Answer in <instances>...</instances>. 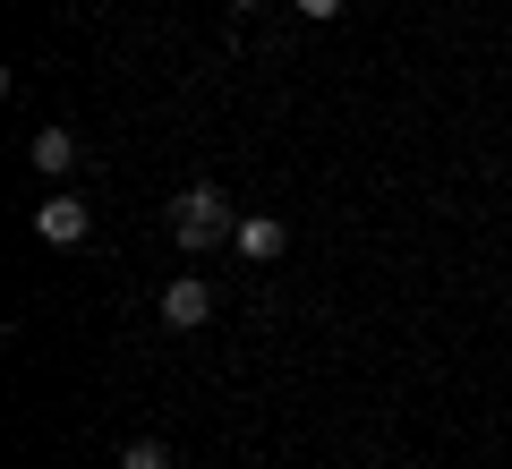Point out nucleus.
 Instances as JSON below:
<instances>
[{
	"label": "nucleus",
	"mask_w": 512,
	"mask_h": 469,
	"mask_svg": "<svg viewBox=\"0 0 512 469\" xmlns=\"http://www.w3.org/2000/svg\"><path fill=\"white\" fill-rule=\"evenodd\" d=\"M239 231V214H231V197L222 188H180V205H171V239H180L188 256H205V248H222V239Z\"/></svg>",
	"instance_id": "f257e3e1"
},
{
	"label": "nucleus",
	"mask_w": 512,
	"mask_h": 469,
	"mask_svg": "<svg viewBox=\"0 0 512 469\" xmlns=\"http://www.w3.org/2000/svg\"><path fill=\"white\" fill-rule=\"evenodd\" d=\"M86 231H94V214H86L77 197H52V205H35V239H43V248H77Z\"/></svg>",
	"instance_id": "7ed1b4c3"
},
{
	"label": "nucleus",
	"mask_w": 512,
	"mask_h": 469,
	"mask_svg": "<svg viewBox=\"0 0 512 469\" xmlns=\"http://www.w3.org/2000/svg\"><path fill=\"white\" fill-rule=\"evenodd\" d=\"M231 248L248 256V265H274V256L291 248V231H282L274 214H239V231H231Z\"/></svg>",
	"instance_id": "20e7f679"
},
{
	"label": "nucleus",
	"mask_w": 512,
	"mask_h": 469,
	"mask_svg": "<svg viewBox=\"0 0 512 469\" xmlns=\"http://www.w3.org/2000/svg\"><path fill=\"white\" fill-rule=\"evenodd\" d=\"M205 316H214V290H205L197 273H180V282H163V325H171V333H197Z\"/></svg>",
	"instance_id": "f03ea898"
},
{
	"label": "nucleus",
	"mask_w": 512,
	"mask_h": 469,
	"mask_svg": "<svg viewBox=\"0 0 512 469\" xmlns=\"http://www.w3.org/2000/svg\"><path fill=\"white\" fill-rule=\"evenodd\" d=\"M120 469H171V452H163V444H154V435H137V444H128V452H120Z\"/></svg>",
	"instance_id": "423d86ee"
},
{
	"label": "nucleus",
	"mask_w": 512,
	"mask_h": 469,
	"mask_svg": "<svg viewBox=\"0 0 512 469\" xmlns=\"http://www.w3.org/2000/svg\"><path fill=\"white\" fill-rule=\"evenodd\" d=\"M299 18H342V0H299Z\"/></svg>",
	"instance_id": "0eeeda50"
},
{
	"label": "nucleus",
	"mask_w": 512,
	"mask_h": 469,
	"mask_svg": "<svg viewBox=\"0 0 512 469\" xmlns=\"http://www.w3.org/2000/svg\"><path fill=\"white\" fill-rule=\"evenodd\" d=\"M231 9H256V0H231Z\"/></svg>",
	"instance_id": "6e6552de"
},
{
	"label": "nucleus",
	"mask_w": 512,
	"mask_h": 469,
	"mask_svg": "<svg viewBox=\"0 0 512 469\" xmlns=\"http://www.w3.org/2000/svg\"><path fill=\"white\" fill-rule=\"evenodd\" d=\"M26 163H35L43 180H60V171L77 163V137H69V128H35V145H26Z\"/></svg>",
	"instance_id": "39448f33"
}]
</instances>
